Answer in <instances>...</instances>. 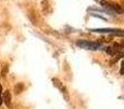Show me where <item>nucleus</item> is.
Segmentation results:
<instances>
[{
  "label": "nucleus",
  "mask_w": 124,
  "mask_h": 109,
  "mask_svg": "<svg viewBox=\"0 0 124 109\" xmlns=\"http://www.w3.org/2000/svg\"><path fill=\"white\" fill-rule=\"evenodd\" d=\"M77 46L82 48H86V49H98L100 47V44L99 43H92V42H86V41H81V42H77Z\"/></svg>",
  "instance_id": "obj_1"
},
{
  "label": "nucleus",
  "mask_w": 124,
  "mask_h": 109,
  "mask_svg": "<svg viewBox=\"0 0 124 109\" xmlns=\"http://www.w3.org/2000/svg\"><path fill=\"white\" fill-rule=\"evenodd\" d=\"M101 3L103 4L105 7H107V8L111 9V10L116 11V12H119V13H122V9H121V7L119 6V4L116 3H112V2H109V1H101Z\"/></svg>",
  "instance_id": "obj_2"
},
{
  "label": "nucleus",
  "mask_w": 124,
  "mask_h": 109,
  "mask_svg": "<svg viewBox=\"0 0 124 109\" xmlns=\"http://www.w3.org/2000/svg\"><path fill=\"white\" fill-rule=\"evenodd\" d=\"M92 32H97V33H112V34H118V35H123L122 30H112V28H97V30H90Z\"/></svg>",
  "instance_id": "obj_3"
},
{
  "label": "nucleus",
  "mask_w": 124,
  "mask_h": 109,
  "mask_svg": "<svg viewBox=\"0 0 124 109\" xmlns=\"http://www.w3.org/2000/svg\"><path fill=\"white\" fill-rule=\"evenodd\" d=\"M3 101H4V103H6V105L8 106V107H10L11 106V94L9 91H6V92L3 93Z\"/></svg>",
  "instance_id": "obj_4"
},
{
  "label": "nucleus",
  "mask_w": 124,
  "mask_h": 109,
  "mask_svg": "<svg viewBox=\"0 0 124 109\" xmlns=\"http://www.w3.org/2000/svg\"><path fill=\"white\" fill-rule=\"evenodd\" d=\"M1 94H2V86L0 85V105L2 104V98H1Z\"/></svg>",
  "instance_id": "obj_5"
}]
</instances>
